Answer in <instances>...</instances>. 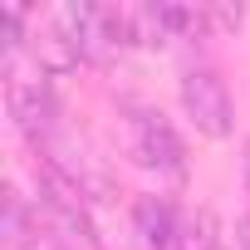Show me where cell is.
<instances>
[{
    "label": "cell",
    "instance_id": "cell-1",
    "mask_svg": "<svg viewBox=\"0 0 250 250\" xmlns=\"http://www.w3.org/2000/svg\"><path fill=\"white\" fill-rule=\"evenodd\" d=\"M5 108L15 118V128L40 147L49 133H54V88H49V74L44 69H20L10 64L5 69Z\"/></svg>",
    "mask_w": 250,
    "mask_h": 250
},
{
    "label": "cell",
    "instance_id": "cell-2",
    "mask_svg": "<svg viewBox=\"0 0 250 250\" xmlns=\"http://www.w3.org/2000/svg\"><path fill=\"white\" fill-rule=\"evenodd\" d=\"M128 152H133L138 167H147L157 177H182L187 172V147L157 108H138L128 118Z\"/></svg>",
    "mask_w": 250,
    "mask_h": 250
},
{
    "label": "cell",
    "instance_id": "cell-3",
    "mask_svg": "<svg viewBox=\"0 0 250 250\" xmlns=\"http://www.w3.org/2000/svg\"><path fill=\"white\" fill-rule=\"evenodd\" d=\"M182 108L196 123V133H206V138H230V128H235V103H230V88L216 69L182 74Z\"/></svg>",
    "mask_w": 250,
    "mask_h": 250
},
{
    "label": "cell",
    "instance_id": "cell-4",
    "mask_svg": "<svg viewBox=\"0 0 250 250\" xmlns=\"http://www.w3.org/2000/svg\"><path fill=\"white\" fill-rule=\"evenodd\" d=\"M133 230L143 250H177L182 240V211L167 196H138L133 201Z\"/></svg>",
    "mask_w": 250,
    "mask_h": 250
},
{
    "label": "cell",
    "instance_id": "cell-5",
    "mask_svg": "<svg viewBox=\"0 0 250 250\" xmlns=\"http://www.w3.org/2000/svg\"><path fill=\"white\" fill-rule=\"evenodd\" d=\"M35 69H44V74H74L79 64H83V49L64 35V25L59 20H49L44 30H35Z\"/></svg>",
    "mask_w": 250,
    "mask_h": 250
},
{
    "label": "cell",
    "instance_id": "cell-6",
    "mask_svg": "<svg viewBox=\"0 0 250 250\" xmlns=\"http://www.w3.org/2000/svg\"><path fill=\"white\" fill-rule=\"evenodd\" d=\"M245 182H250V143H245Z\"/></svg>",
    "mask_w": 250,
    "mask_h": 250
}]
</instances>
